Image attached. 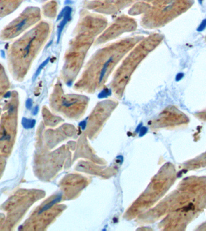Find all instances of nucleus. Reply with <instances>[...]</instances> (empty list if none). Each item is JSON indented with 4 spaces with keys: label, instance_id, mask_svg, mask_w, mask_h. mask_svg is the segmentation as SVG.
I'll list each match as a JSON object with an SVG mask.
<instances>
[{
    "label": "nucleus",
    "instance_id": "f03ea898",
    "mask_svg": "<svg viewBox=\"0 0 206 231\" xmlns=\"http://www.w3.org/2000/svg\"><path fill=\"white\" fill-rule=\"evenodd\" d=\"M48 30L47 24H39L11 45L8 51V67L16 81H22L24 79Z\"/></svg>",
    "mask_w": 206,
    "mask_h": 231
},
{
    "label": "nucleus",
    "instance_id": "ddd939ff",
    "mask_svg": "<svg viewBox=\"0 0 206 231\" xmlns=\"http://www.w3.org/2000/svg\"><path fill=\"white\" fill-rule=\"evenodd\" d=\"M37 110H38V108H37V107H36L35 109H34V112H35V113H34V114H36L37 113Z\"/></svg>",
    "mask_w": 206,
    "mask_h": 231
},
{
    "label": "nucleus",
    "instance_id": "4468645a",
    "mask_svg": "<svg viewBox=\"0 0 206 231\" xmlns=\"http://www.w3.org/2000/svg\"><path fill=\"white\" fill-rule=\"evenodd\" d=\"M1 109L0 108V114H1Z\"/></svg>",
    "mask_w": 206,
    "mask_h": 231
},
{
    "label": "nucleus",
    "instance_id": "9b49d317",
    "mask_svg": "<svg viewBox=\"0 0 206 231\" xmlns=\"http://www.w3.org/2000/svg\"><path fill=\"white\" fill-rule=\"evenodd\" d=\"M2 156L3 155H0V177H1V174H2V172L4 170V167L5 165V161Z\"/></svg>",
    "mask_w": 206,
    "mask_h": 231
},
{
    "label": "nucleus",
    "instance_id": "0eeeda50",
    "mask_svg": "<svg viewBox=\"0 0 206 231\" xmlns=\"http://www.w3.org/2000/svg\"><path fill=\"white\" fill-rule=\"evenodd\" d=\"M115 59V55H111V56L109 58H108L107 60L104 63H103V65H102L101 71L99 72V78H98L99 83L102 82L103 80H104L106 73L107 72L108 69L111 65V64L114 63Z\"/></svg>",
    "mask_w": 206,
    "mask_h": 231
},
{
    "label": "nucleus",
    "instance_id": "20e7f679",
    "mask_svg": "<svg viewBox=\"0 0 206 231\" xmlns=\"http://www.w3.org/2000/svg\"><path fill=\"white\" fill-rule=\"evenodd\" d=\"M39 14L35 9L27 8L1 31L0 39L9 40L16 38L39 20Z\"/></svg>",
    "mask_w": 206,
    "mask_h": 231
},
{
    "label": "nucleus",
    "instance_id": "39448f33",
    "mask_svg": "<svg viewBox=\"0 0 206 231\" xmlns=\"http://www.w3.org/2000/svg\"><path fill=\"white\" fill-rule=\"evenodd\" d=\"M71 12H72V9L71 7H64L63 10L61 12V13H60V15L58 16L57 18V20H60L61 18L63 17V19L62 21V22H60L59 27L58 28V36H57V42L59 41L60 40V35L61 33L64 29V27L65 26V25L67 24V23L68 22V21H69V18L71 17Z\"/></svg>",
    "mask_w": 206,
    "mask_h": 231
},
{
    "label": "nucleus",
    "instance_id": "f257e3e1",
    "mask_svg": "<svg viewBox=\"0 0 206 231\" xmlns=\"http://www.w3.org/2000/svg\"><path fill=\"white\" fill-rule=\"evenodd\" d=\"M169 198L165 227L183 229L206 205V178H188Z\"/></svg>",
    "mask_w": 206,
    "mask_h": 231
},
{
    "label": "nucleus",
    "instance_id": "f8f14e48",
    "mask_svg": "<svg viewBox=\"0 0 206 231\" xmlns=\"http://www.w3.org/2000/svg\"><path fill=\"white\" fill-rule=\"evenodd\" d=\"M26 106L28 108H30L32 106V101L31 99H29L27 100V103H26Z\"/></svg>",
    "mask_w": 206,
    "mask_h": 231
},
{
    "label": "nucleus",
    "instance_id": "423d86ee",
    "mask_svg": "<svg viewBox=\"0 0 206 231\" xmlns=\"http://www.w3.org/2000/svg\"><path fill=\"white\" fill-rule=\"evenodd\" d=\"M9 87H10V83L5 69L0 64V98L6 93Z\"/></svg>",
    "mask_w": 206,
    "mask_h": 231
},
{
    "label": "nucleus",
    "instance_id": "1a4fd4ad",
    "mask_svg": "<svg viewBox=\"0 0 206 231\" xmlns=\"http://www.w3.org/2000/svg\"><path fill=\"white\" fill-rule=\"evenodd\" d=\"M34 124H35L34 120L28 119L26 118H24L22 119V125L25 129H29L33 128Z\"/></svg>",
    "mask_w": 206,
    "mask_h": 231
},
{
    "label": "nucleus",
    "instance_id": "6e6552de",
    "mask_svg": "<svg viewBox=\"0 0 206 231\" xmlns=\"http://www.w3.org/2000/svg\"><path fill=\"white\" fill-rule=\"evenodd\" d=\"M189 167H206V153L204 154L198 158L193 160L188 164Z\"/></svg>",
    "mask_w": 206,
    "mask_h": 231
},
{
    "label": "nucleus",
    "instance_id": "9d476101",
    "mask_svg": "<svg viewBox=\"0 0 206 231\" xmlns=\"http://www.w3.org/2000/svg\"><path fill=\"white\" fill-rule=\"evenodd\" d=\"M49 60H50V58H48L47 59H46L45 61H44L41 64V66L39 67L38 69L37 70V71H36V73H35V75H34V78H36L37 76L39 75V74L40 73V72H41L42 69L43 68V67L46 65V64L48 63Z\"/></svg>",
    "mask_w": 206,
    "mask_h": 231
},
{
    "label": "nucleus",
    "instance_id": "7ed1b4c3",
    "mask_svg": "<svg viewBox=\"0 0 206 231\" xmlns=\"http://www.w3.org/2000/svg\"><path fill=\"white\" fill-rule=\"evenodd\" d=\"M7 105L0 121V155H8L13 146L16 133L18 100L16 93Z\"/></svg>",
    "mask_w": 206,
    "mask_h": 231
}]
</instances>
